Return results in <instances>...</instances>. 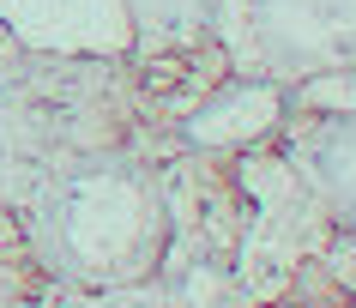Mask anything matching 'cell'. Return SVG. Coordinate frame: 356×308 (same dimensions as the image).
<instances>
[{"mask_svg":"<svg viewBox=\"0 0 356 308\" xmlns=\"http://www.w3.org/2000/svg\"><path fill=\"white\" fill-rule=\"evenodd\" d=\"M42 266L73 290L151 284L175 242L169 188L127 157H91L42 181L31 212Z\"/></svg>","mask_w":356,"mask_h":308,"instance_id":"cell-1","label":"cell"},{"mask_svg":"<svg viewBox=\"0 0 356 308\" xmlns=\"http://www.w3.org/2000/svg\"><path fill=\"white\" fill-rule=\"evenodd\" d=\"M236 49L254 73L308 85L356 67V0H236Z\"/></svg>","mask_w":356,"mask_h":308,"instance_id":"cell-2","label":"cell"},{"mask_svg":"<svg viewBox=\"0 0 356 308\" xmlns=\"http://www.w3.org/2000/svg\"><path fill=\"white\" fill-rule=\"evenodd\" d=\"M290 115H296V85L266 73H236L175 115V139L193 157H248L260 145H278Z\"/></svg>","mask_w":356,"mask_h":308,"instance_id":"cell-3","label":"cell"},{"mask_svg":"<svg viewBox=\"0 0 356 308\" xmlns=\"http://www.w3.org/2000/svg\"><path fill=\"white\" fill-rule=\"evenodd\" d=\"M284 157L296 163L326 230L356 248V109H302L284 127Z\"/></svg>","mask_w":356,"mask_h":308,"instance_id":"cell-4","label":"cell"},{"mask_svg":"<svg viewBox=\"0 0 356 308\" xmlns=\"http://www.w3.org/2000/svg\"><path fill=\"white\" fill-rule=\"evenodd\" d=\"M6 37L67 60H121L139 49L127 0H0Z\"/></svg>","mask_w":356,"mask_h":308,"instance_id":"cell-5","label":"cell"},{"mask_svg":"<svg viewBox=\"0 0 356 308\" xmlns=\"http://www.w3.org/2000/svg\"><path fill=\"white\" fill-rule=\"evenodd\" d=\"M133 13V37L151 55H181L218 31L224 19V0H127Z\"/></svg>","mask_w":356,"mask_h":308,"instance_id":"cell-6","label":"cell"},{"mask_svg":"<svg viewBox=\"0 0 356 308\" xmlns=\"http://www.w3.org/2000/svg\"><path fill=\"white\" fill-rule=\"evenodd\" d=\"M242 296V278L218 260H188V266L175 272V290H169L163 302L169 308H236Z\"/></svg>","mask_w":356,"mask_h":308,"instance_id":"cell-7","label":"cell"},{"mask_svg":"<svg viewBox=\"0 0 356 308\" xmlns=\"http://www.w3.org/2000/svg\"><path fill=\"white\" fill-rule=\"evenodd\" d=\"M67 308H169V302L151 284H127V290H79Z\"/></svg>","mask_w":356,"mask_h":308,"instance_id":"cell-8","label":"cell"},{"mask_svg":"<svg viewBox=\"0 0 356 308\" xmlns=\"http://www.w3.org/2000/svg\"><path fill=\"white\" fill-rule=\"evenodd\" d=\"M0 308H42V302H0Z\"/></svg>","mask_w":356,"mask_h":308,"instance_id":"cell-9","label":"cell"}]
</instances>
